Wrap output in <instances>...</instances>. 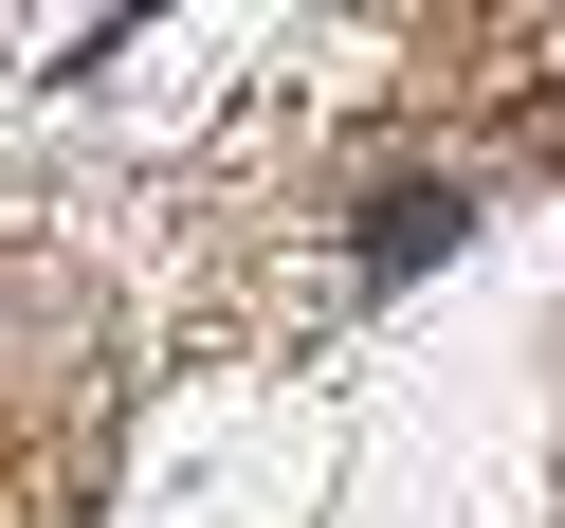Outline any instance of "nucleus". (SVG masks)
<instances>
[{
  "instance_id": "f257e3e1",
  "label": "nucleus",
  "mask_w": 565,
  "mask_h": 528,
  "mask_svg": "<svg viewBox=\"0 0 565 528\" xmlns=\"http://www.w3.org/2000/svg\"><path fill=\"white\" fill-rule=\"evenodd\" d=\"M456 219H475L456 183H402V201L365 219V273H419V256H456Z\"/></svg>"
}]
</instances>
